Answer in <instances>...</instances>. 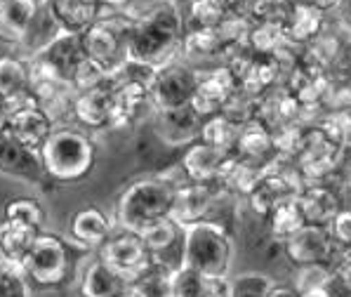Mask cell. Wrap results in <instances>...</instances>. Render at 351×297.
Listing matches in <instances>:
<instances>
[{"label":"cell","instance_id":"8d00e7d4","mask_svg":"<svg viewBox=\"0 0 351 297\" xmlns=\"http://www.w3.org/2000/svg\"><path fill=\"white\" fill-rule=\"evenodd\" d=\"M205 290H208V278L196 269L186 267V264L172 269L170 297H205Z\"/></svg>","mask_w":351,"mask_h":297},{"label":"cell","instance_id":"5bb4252c","mask_svg":"<svg viewBox=\"0 0 351 297\" xmlns=\"http://www.w3.org/2000/svg\"><path fill=\"white\" fill-rule=\"evenodd\" d=\"M219 193H222V187L219 185H193V182H184L182 187H177L167 219L180 224L182 229L189 224L210 219V213L215 210Z\"/></svg>","mask_w":351,"mask_h":297},{"label":"cell","instance_id":"7dc6e473","mask_svg":"<svg viewBox=\"0 0 351 297\" xmlns=\"http://www.w3.org/2000/svg\"><path fill=\"white\" fill-rule=\"evenodd\" d=\"M5 264H8V260H5V255H3V250H0V269L5 267Z\"/></svg>","mask_w":351,"mask_h":297},{"label":"cell","instance_id":"f546056e","mask_svg":"<svg viewBox=\"0 0 351 297\" xmlns=\"http://www.w3.org/2000/svg\"><path fill=\"white\" fill-rule=\"evenodd\" d=\"M264 219H267L269 236H271V239L276 241L278 246L283 241H288L290 236L295 234V231H300L302 226L306 224L304 222V215H302V210H300V203H297V196L280 201Z\"/></svg>","mask_w":351,"mask_h":297},{"label":"cell","instance_id":"5b68a950","mask_svg":"<svg viewBox=\"0 0 351 297\" xmlns=\"http://www.w3.org/2000/svg\"><path fill=\"white\" fill-rule=\"evenodd\" d=\"M132 31V14L104 12L99 19L83 31V52L88 62H93L106 78L125 75L130 69L128 43Z\"/></svg>","mask_w":351,"mask_h":297},{"label":"cell","instance_id":"4316f807","mask_svg":"<svg viewBox=\"0 0 351 297\" xmlns=\"http://www.w3.org/2000/svg\"><path fill=\"white\" fill-rule=\"evenodd\" d=\"M29 95V62L12 55L0 57V102L12 106Z\"/></svg>","mask_w":351,"mask_h":297},{"label":"cell","instance_id":"ac0fdd59","mask_svg":"<svg viewBox=\"0 0 351 297\" xmlns=\"http://www.w3.org/2000/svg\"><path fill=\"white\" fill-rule=\"evenodd\" d=\"M0 172H8L24 182H34V185H43L47 180L40 154L24 147L8 132L0 137Z\"/></svg>","mask_w":351,"mask_h":297},{"label":"cell","instance_id":"ab89813d","mask_svg":"<svg viewBox=\"0 0 351 297\" xmlns=\"http://www.w3.org/2000/svg\"><path fill=\"white\" fill-rule=\"evenodd\" d=\"M328 231H330V239L337 246V250H342L344 255L351 252V208L344 205L330 224H328Z\"/></svg>","mask_w":351,"mask_h":297},{"label":"cell","instance_id":"603a6c76","mask_svg":"<svg viewBox=\"0 0 351 297\" xmlns=\"http://www.w3.org/2000/svg\"><path fill=\"white\" fill-rule=\"evenodd\" d=\"M323 24H326V17L321 8L311 3H293L283 24L285 38L293 45H309L323 34Z\"/></svg>","mask_w":351,"mask_h":297},{"label":"cell","instance_id":"60d3db41","mask_svg":"<svg viewBox=\"0 0 351 297\" xmlns=\"http://www.w3.org/2000/svg\"><path fill=\"white\" fill-rule=\"evenodd\" d=\"M335 285L339 288V293L351 297V252L335 267Z\"/></svg>","mask_w":351,"mask_h":297},{"label":"cell","instance_id":"ffe728a7","mask_svg":"<svg viewBox=\"0 0 351 297\" xmlns=\"http://www.w3.org/2000/svg\"><path fill=\"white\" fill-rule=\"evenodd\" d=\"M47 10L66 34H83L106 12L101 0H47Z\"/></svg>","mask_w":351,"mask_h":297},{"label":"cell","instance_id":"7bdbcfd3","mask_svg":"<svg viewBox=\"0 0 351 297\" xmlns=\"http://www.w3.org/2000/svg\"><path fill=\"white\" fill-rule=\"evenodd\" d=\"M104 3L106 12H121V14H130V8H132L134 0H101Z\"/></svg>","mask_w":351,"mask_h":297},{"label":"cell","instance_id":"30bf717a","mask_svg":"<svg viewBox=\"0 0 351 297\" xmlns=\"http://www.w3.org/2000/svg\"><path fill=\"white\" fill-rule=\"evenodd\" d=\"M149 111L154 113L149 95V75H121L113 88L111 130H130Z\"/></svg>","mask_w":351,"mask_h":297},{"label":"cell","instance_id":"3957f363","mask_svg":"<svg viewBox=\"0 0 351 297\" xmlns=\"http://www.w3.org/2000/svg\"><path fill=\"white\" fill-rule=\"evenodd\" d=\"M38 154H40L47 180L73 185L93 172L99 151L88 130L73 126H57Z\"/></svg>","mask_w":351,"mask_h":297},{"label":"cell","instance_id":"d6a6232c","mask_svg":"<svg viewBox=\"0 0 351 297\" xmlns=\"http://www.w3.org/2000/svg\"><path fill=\"white\" fill-rule=\"evenodd\" d=\"M288 285L297 295H306L318 288H330L335 285V269L326 262L314 264H302V267H293Z\"/></svg>","mask_w":351,"mask_h":297},{"label":"cell","instance_id":"d6986e66","mask_svg":"<svg viewBox=\"0 0 351 297\" xmlns=\"http://www.w3.org/2000/svg\"><path fill=\"white\" fill-rule=\"evenodd\" d=\"M116 224L104 210L95 208V205H85L71 217L69 222V234L75 246H80L83 250H97L109 236L113 234Z\"/></svg>","mask_w":351,"mask_h":297},{"label":"cell","instance_id":"9a60e30c","mask_svg":"<svg viewBox=\"0 0 351 297\" xmlns=\"http://www.w3.org/2000/svg\"><path fill=\"white\" fill-rule=\"evenodd\" d=\"M121 78V75H118ZM118 78H106L104 83L73 95L71 118L83 130H101L111 126L113 116V88Z\"/></svg>","mask_w":351,"mask_h":297},{"label":"cell","instance_id":"e0dca14e","mask_svg":"<svg viewBox=\"0 0 351 297\" xmlns=\"http://www.w3.org/2000/svg\"><path fill=\"white\" fill-rule=\"evenodd\" d=\"M229 156L231 154L226 151L208 147L203 142H193L182 156L180 170L184 172L186 182H193V185H219Z\"/></svg>","mask_w":351,"mask_h":297},{"label":"cell","instance_id":"8fae6325","mask_svg":"<svg viewBox=\"0 0 351 297\" xmlns=\"http://www.w3.org/2000/svg\"><path fill=\"white\" fill-rule=\"evenodd\" d=\"M55 128L57 123L50 118V113L43 109L31 95L17 102V104L8 106V130L5 132L24 147L40 151Z\"/></svg>","mask_w":351,"mask_h":297},{"label":"cell","instance_id":"74e56055","mask_svg":"<svg viewBox=\"0 0 351 297\" xmlns=\"http://www.w3.org/2000/svg\"><path fill=\"white\" fill-rule=\"evenodd\" d=\"M226 14L229 12L219 5V0H191V5H189V21H191V26L186 31L217 29Z\"/></svg>","mask_w":351,"mask_h":297},{"label":"cell","instance_id":"ee69618b","mask_svg":"<svg viewBox=\"0 0 351 297\" xmlns=\"http://www.w3.org/2000/svg\"><path fill=\"white\" fill-rule=\"evenodd\" d=\"M300 297H339V288L337 285H330V288H318V290H311V293L300 295Z\"/></svg>","mask_w":351,"mask_h":297},{"label":"cell","instance_id":"f6af8a7d","mask_svg":"<svg viewBox=\"0 0 351 297\" xmlns=\"http://www.w3.org/2000/svg\"><path fill=\"white\" fill-rule=\"evenodd\" d=\"M5 130H8V106L0 102V137L5 134Z\"/></svg>","mask_w":351,"mask_h":297},{"label":"cell","instance_id":"d4e9b609","mask_svg":"<svg viewBox=\"0 0 351 297\" xmlns=\"http://www.w3.org/2000/svg\"><path fill=\"white\" fill-rule=\"evenodd\" d=\"M142 236L144 246H147L149 255L154 260H160L170 267H175L170 260H172V252H180L182 255V239H184V229L180 224H175L172 219H160V222H154L151 226H147L144 231H139Z\"/></svg>","mask_w":351,"mask_h":297},{"label":"cell","instance_id":"7a4b0ae2","mask_svg":"<svg viewBox=\"0 0 351 297\" xmlns=\"http://www.w3.org/2000/svg\"><path fill=\"white\" fill-rule=\"evenodd\" d=\"M184 185V180H177L172 172L139 177L123 189L113 210V224L118 229L139 234L154 222H160L170 215L172 198L177 187Z\"/></svg>","mask_w":351,"mask_h":297},{"label":"cell","instance_id":"277c9868","mask_svg":"<svg viewBox=\"0 0 351 297\" xmlns=\"http://www.w3.org/2000/svg\"><path fill=\"white\" fill-rule=\"evenodd\" d=\"M234 250L231 231L217 219H203L184 226L182 264L196 269L205 278H229Z\"/></svg>","mask_w":351,"mask_h":297},{"label":"cell","instance_id":"44dd1931","mask_svg":"<svg viewBox=\"0 0 351 297\" xmlns=\"http://www.w3.org/2000/svg\"><path fill=\"white\" fill-rule=\"evenodd\" d=\"M297 203L304 215V222L318 226H328L344 208L339 193L330 185H306L297 193Z\"/></svg>","mask_w":351,"mask_h":297},{"label":"cell","instance_id":"1f68e13d","mask_svg":"<svg viewBox=\"0 0 351 297\" xmlns=\"http://www.w3.org/2000/svg\"><path fill=\"white\" fill-rule=\"evenodd\" d=\"M239 132H241L239 123H234L231 118H226L224 113H217V116H210L203 121L198 142L208 144V147H215L219 151H226V154H234Z\"/></svg>","mask_w":351,"mask_h":297},{"label":"cell","instance_id":"6da1fadb","mask_svg":"<svg viewBox=\"0 0 351 297\" xmlns=\"http://www.w3.org/2000/svg\"><path fill=\"white\" fill-rule=\"evenodd\" d=\"M184 14L180 12L175 0H160L132 14V31L128 43L130 69L154 73L167 62L180 57L184 40Z\"/></svg>","mask_w":351,"mask_h":297},{"label":"cell","instance_id":"4fadbf2b","mask_svg":"<svg viewBox=\"0 0 351 297\" xmlns=\"http://www.w3.org/2000/svg\"><path fill=\"white\" fill-rule=\"evenodd\" d=\"M236 90H239V80L224 64L213 69H201L196 93H193L189 106L205 121V118L222 113L226 102L236 95Z\"/></svg>","mask_w":351,"mask_h":297},{"label":"cell","instance_id":"836d02e7","mask_svg":"<svg viewBox=\"0 0 351 297\" xmlns=\"http://www.w3.org/2000/svg\"><path fill=\"white\" fill-rule=\"evenodd\" d=\"M285 43H288V38H285L283 24H278V21H252L247 47L257 57H271Z\"/></svg>","mask_w":351,"mask_h":297},{"label":"cell","instance_id":"4dcf8cb0","mask_svg":"<svg viewBox=\"0 0 351 297\" xmlns=\"http://www.w3.org/2000/svg\"><path fill=\"white\" fill-rule=\"evenodd\" d=\"M172 269L175 267H170V264L151 257V262L147 264V267L130 278V285H134V288H137L144 297H170Z\"/></svg>","mask_w":351,"mask_h":297},{"label":"cell","instance_id":"d590c367","mask_svg":"<svg viewBox=\"0 0 351 297\" xmlns=\"http://www.w3.org/2000/svg\"><path fill=\"white\" fill-rule=\"evenodd\" d=\"M276 278L264 272H243L229 278V297H269Z\"/></svg>","mask_w":351,"mask_h":297},{"label":"cell","instance_id":"2e32d148","mask_svg":"<svg viewBox=\"0 0 351 297\" xmlns=\"http://www.w3.org/2000/svg\"><path fill=\"white\" fill-rule=\"evenodd\" d=\"M203 118L191 106L154 111V132L165 147H191L198 142Z\"/></svg>","mask_w":351,"mask_h":297},{"label":"cell","instance_id":"83f0119b","mask_svg":"<svg viewBox=\"0 0 351 297\" xmlns=\"http://www.w3.org/2000/svg\"><path fill=\"white\" fill-rule=\"evenodd\" d=\"M224 43L219 38L217 29H191L184 31V40H182V59L198 69L201 62L210 59H224Z\"/></svg>","mask_w":351,"mask_h":297},{"label":"cell","instance_id":"cb8c5ba5","mask_svg":"<svg viewBox=\"0 0 351 297\" xmlns=\"http://www.w3.org/2000/svg\"><path fill=\"white\" fill-rule=\"evenodd\" d=\"M234 156L252 161V163L267 165L269 161L276 156V151H274L271 130H269L267 126H262L259 121H255V118L243 123L239 139H236V147H234Z\"/></svg>","mask_w":351,"mask_h":297},{"label":"cell","instance_id":"b9f144b4","mask_svg":"<svg viewBox=\"0 0 351 297\" xmlns=\"http://www.w3.org/2000/svg\"><path fill=\"white\" fill-rule=\"evenodd\" d=\"M205 297H229V278H208Z\"/></svg>","mask_w":351,"mask_h":297},{"label":"cell","instance_id":"52a82bcc","mask_svg":"<svg viewBox=\"0 0 351 297\" xmlns=\"http://www.w3.org/2000/svg\"><path fill=\"white\" fill-rule=\"evenodd\" d=\"M83 62H85V52H83V38H80V34L59 31L43 50H38L29 59V75L31 78L52 80V83L71 88L73 75Z\"/></svg>","mask_w":351,"mask_h":297},{"label":"cell","instance_id":"8992f818","mask_svg":"<svg viewBox=\"0 0 351 297\" xmlns=\"http://www.w3.org/2000/svg\"><path fill=\"white\" fill-rule=\"evenodd\" d=\"M78 262L80 260L78 255H73L71 243L50 231H40L34 248L21 262V269L31 285L40 290H57L71 283Z\"/></svg>","mask_w":351,"mask_h":297},{"label":"cell","instance_id":"c3c4849f","mask_svg":"<svg viewBox=\"0 0 351 297\" xmlns=\"http://www.w3.org/2000/svg\"><path fill=\"white\" fill-rule=\"evenodd\" d=\"M0 3H3V0H0Z\"/></svg>","mask_w":351,"mask_h":297},{"label":"cell","instance_id":"7402d4cb","mask_svg":"<svg viewBox=\"0 0 351 297\" xmlns=\"http://www.w3.org/2000/svg\"><path fill=\"white\" fill-rule=\"evenodd\" d=\"M40 12V0H3L0 3V40L24 43Z\"/></svg>","mask_w":351,"mask_h":297},{"label":"cell","instance_id":"e575fe53","mask_svg":"<svg viewBox=\"0 0 351 297\" xmlns=\"http://www.w3.org/2000/svg\"><path fill=\"white\" fill-rule=\"evenodd\" d=\"M45 217H47L45 208H43V203L34 196H17L5 203V208H3V219L29 224L40 231H43V224H45Z\"/></svg>","mask_w":351,"mask_h":297},{"label":"cell","instance_id":"f35d334b","mask_svg":"<svg viewBox=\"0 0 351 297\" xmlns=\"http://www.w3.org/2000/svg\"><path fill=\"white\" fill-rule=\"evenodd\" d=\"M0 297H31V283L21 264L8 262L0 269Z\"/></svg>","mask_w":351,"mask_h":297},{"label":"cell","instance_id":"9c48e42d","mask_svg":"<svg viewBox=\"0 0 351 297\" xmlns=\"http://www.w3.org/2000/svg\"><path fill=\"white\" fill-rule=\"evenodd\" d=\"M280 248H283V255L288 257V262L293 264V267L326 262L335 269L347 257L342 250H337V246L332 243L328 226H318V224H304L300 231H295L288 241L280 243Z\"/></svg>","mask_w":351,"mask_h":297},{"label":"cell","instance_id":"484cf974","mask_svg":"<svg viewBox=\"0 0 351 297\" xmlns=\"http://www.w3.org/2000/svg\"><path fill=\"white\" fill-rule=\"evenodd\" d=\"M130 281L111 269L101 260H93L85 267L83 281H80V293L83 297H118L128 288Z\"/></svg>","mask_w":351,"mask_h":297},{"label":"cell","instance_id":"7c38bea8","mask_svg":"<svg viewBox=\"0 0 351 297\" xmlns=\"http://www.w3.org/2000/svg\"><path fill=\"white\" fill-rule=\"evenodd\" d=\"M97 260L109 264L111 269H116L118 274H123L130 281L151 262V255L142 236L116 226L109 239L97 248Z\"/></svg>","mask_w":351,"mask_h":297},{"label":"cell","instance_id":"bcb514c9","mask_svg":"<svg viewBox=\"0 0 351 297\" xmlns=\"http://www.w3.org/2000/svg\"><path fill=\"white\" fill-rule=\"evenodd\" d=\"M118 297H144L142 293H139V290L137 288H134V285H130L128 283V288L125 290H123V293L121 295H118Z\"/></svg>","mask_w":351,"mask_h":297},{"label":"cell","instance_id":"ba28073f","mask_svg":"<svg viewBox=\"0 0 351 297\" xmlns=\"http://www.w3.org/2000/svg\"><path fill=\"white\" fill-rule=\"evenodd\" d=\"M198 75H201V69L184 62L182 57L156 69L149 75V95L154 111L180 109V106L191 104V97L198 85Z\"/></svg>","mask_w":351,"mask_h":297},{"label":"cell","instance_id":"f1b7e54d","mask_svg":"<svg viewBox=\"0 0 351 297\" xmlns=\"http://www.w3.org/2000/svg\"><path fill=\"white\" fill-rule=\"evenodd\" d=\"M38 234H40V229H34V226L21 224V222L3 219V222H0V250H3L5 260L12 264L24 262V257L29 255V250L34 248Z\"/></svg>","mask_w":351,"mask_h":297}]
</instances>
